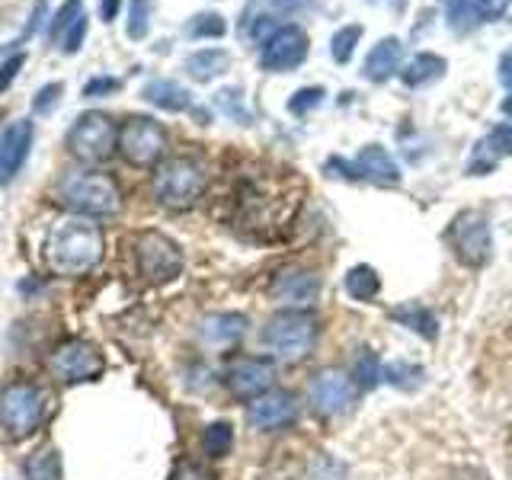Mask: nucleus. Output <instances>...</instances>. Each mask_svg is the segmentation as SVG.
<instances>
[{
  "instance_id": "nucleus-41",
  "label": "nucleus",
  "mask_w": 512,
  "mask_h": 480,
  "mask_svg": "<svg viewBox=\"0 0 512 480\" xmlns=\"http://www.w3.org/2000/svg\"><path fill=\"white\" fill-rule=\"evenodd\" d=\"M23 55H13L10 61H4V64H0V93H4L10 84H13V77H16V71H20L23 68Z\"/></svg>"
},
{
  "instance_id": "nucleus-5",
  "label": "nucleus",
  "mask_w": 512,
  "mask_h": 480,
  "mask_svg": "<svg viewBox=\"0 0 512 480\" xmlns=\"http://www.w3.org/2000/svg\"><path fill=\"white\" fill-rule=\"evenodd\" d=\"M45 420V394L32 381H10L0 391V426L10 439L32 436Z\"/></svg>"
},
{
  "instance_id": "nucleus-37",
  "label": "nucleus",
  "mask_w": 512,
  "mask_h": 480,
  "mask_svg": "<svg viewBox=\"0 0 512 480\" xmlns=\"http://www.w3.org/2000/svg\"><path fill=\"white\" fill-rule=\"evenodd\" d=\"M84 36H87V16L80 13L77 20H74V26L61 36V48H64L68 55H74L77 48H80V42H84Z\"/></svg>"
},
{
  "instance_id": "nucleus-17",
  "label": "nucleus",
  "mask_w": 512,
  "mask_h": 480,
  "mask_svg": "<svg viewBox=\"0 0 512 480\" xmlns=\"http://www.w3.org/2000/svg\"><path fill=\"white\" fill-rule=\"evenodd\" d=\"M32 148V122L16 119L7 125V132L0 135V186H7L16 180V173L23 170L26 157Z\"/></svg>"
},
{
  "instance_id": "nucleus-16",
  "label": "nucleus",
  "mask_w": 512,
  "mask_h": 480,
  "mask_svg": "<svg viewBox=\"0 0 512 480\" xmlns=\"http://www.w3.org/2000/svg\"><path fill=\"white\" fill-rule=\"evenodd\" d=\"M317 292H320L317 276L308 269H298V266L282 269L269 285V295L276 298L279 304H285V308H295V311L308 308V304L317 298Z\"/></svg>"
},
{
  "instance_id": "nucleus-4",
  "label": "nucleus",
  "mask_w": 512,
  "mask_h": 480,
  "mask_svg": "<svg viewBox=\"0 0 512 480\" xmlns=\"http://www.w3.org/2000/svg\"><path fill=\"white\" fill-rule=\"evenodd\" d=\"M317 340V320L308 311L285 308L260 333V343L282 362H301Z\"/></svg>"
},
{
  "instance_id": "nucleus-34",
  "label": "nucleus",
  "mask_w": 512,
  "mask_h": 480,
  "mask_svg": "<svg viewBox=\"0 0 512 480\" xmlns=\"http://www.w3.org/2000/svg\"><path fill=\"white\" fill-rule=\"evenodd\" d=\"M381 378H384V372L378 368V359L372 356V352H365V356L359 359V365H356V381H359V388H362V391H372Z\"/></svg>"
},
{
  "instance_id": "nucleus-40",
  "label": "nucleus",
  "mask_w": 512,
  "mask_h": 480,
  "mask_svg": "<svg viewBox=\"0 0 512 480\" xmlns=\"http://www.w3.org/2000/svg\"><path fill=\"white\" fill-rule=\"evenodd\" d=\"M512 0H477V10H480V23H490V20H500L506 13V7Z\"/></svg>"
},
{
  "instance_id": "nucleus-14",
  "label": "nucleus",
  "mask_w": 512,
  "mask_h": 480,
  "mask_svg": "<svg viewBox=\"0 0 512 480\" xmlns=\"http://www.w3.org/2000/svg\"><path fill=\"white\" fill-rule=\"evenodd\" d=\"M276 384V368L266 359H253V356H240L228 365V388L240 400H256L266 391H272Z\"/></svg>"
},
{
  "instance_id": "nucleus-3",
  "label": "nucleus",
  "mask_w": 512,
  "mask_h": 480,
  "mask_svg": "<svg viewBox=\"0 0 512 480\" xmlns=\"http://www.w3.org/2000/svg\"><path fill=\"white\" fill-rule=\"evenodd\" d=\"M208 176L196 157H170L154 173V196L164 208L186 212L205 196Z\"/></svg>"
},
{
  "instance_id": "nucleus-19",
  "label": "nucleus",
  "mask_w": 512,
  "mask_h": 480,
  "mask_svg": "<svg viewBox=\"0 0 512 480\" xmlns=\"http://www.w3.org/2000/svg\"><path fill=\"white\" fill-rule=\"evenodd\" d=\"M141 96L148 103H154L157 109H164V112H186V109H192L189 90L176 84V80H151V84L141 90Z\"/></svg>"
},
{
  "instance_id": "nucleus-9",
  "label": "nucleus",
  "mask_w": 512,
  "mask_h": 480,
  "mask_svg": "<svg viewBox=\"0 0 512 480\" xmlns=\"http://www.w3.org/2000/svg\"><path fill=\"white\" fill-rule=\"evenodd\" d=\"M48 372L61 384H84L106 372V359L90 340H64L48 359Z\"/></svg>"
},
{
  "instance_id": "nucleus-20",
  "label": "nucleus",
  "mask_w": 512,
  "mask_h": 480,
  "mask_svg": "<svg viewBox=\"0 0 512 480\" xmlns=\"http://www.w3.org/2000/svg\"><path fill=\"white\" fill-rule=\"evenodd\" d=\"M231 64V55L224 52V48H202V52H192L186 58V74L192 80H199V84H208L212 77L224 74Z\"/></svg>"
},
{
  "instance_id": "nucleus-18",
  "label": "nucleus",
  "mask_w": 512,
  "mask_h": 480,
  "mask_svg": "<svg viewBox=\"0 0 512 480\" xmlns=\"http://www.w3.org/2000/svg\"><path fill=\"white\" fill-rule=\"evenodd\" d=\"M400 55H404V45L400 39H381L365 58V77L368 80H388L400 68Z\"/></svg>"
},
{
  "instance_id": "nucleus-26",
  "label": "nucleus",
  "mask_w": 512,
  "mask_h": 480,
  "mask_svg": "<svg viewBox=\"0 0 512 480\" xmlns=\"http://www.w3.org/2000/svg\"><path fill=\"white\" fill-rule=\"evenodd\" d=\"M445 16L455 32H471L480 23L477 0H445Z\"/></svg>"
},
{
  "instance_id": "nucleus-12",
  "label": "nucleus",
  "mask_w": 512,
  "mask_h": 480,
  "mask_svg": "<svg viewBox=\"0 0 512 480\" xmlns=\"http://www.w3.org/2000/svg\"><path fill=\"white\" fill-rule=\"evenodd\" d=\"M304 58H308V36H304V29L301 26H279L263 42L260 68L272 71V74H282V71L298 68Z\"/></svg>"
},
{
  "instance_id": "nucleus-22",
  "label": "nucleus",
  "mask_w": 512,
  "mask_h": 480,
  "mask_svg": "<svg viewBox=\"0 0 512 480\" xmlns=\"http://www.w3.org/2000/svg\"><path fill=\"white\" fill-rule=\"evenodd\" d=\"M391 317L397 320L400 327L420 333L423 340H436V336H439V320H436V314L420 308V304H404V308H394Z\"/></svg>"
},
{
  "instance_id": "nucleus-7",
  "label": "nucleus",
  "mask_w": 512,
  "mask_h": 480,
  "mask_svg": "<svg viewBox=\"0 0 512 480\" xmlns=\"http://www.w3.org/2000/svg\"><path fill=\"white\" fill-rule=\"evenodd\" d=\"M135 266L138 276L151 285L173 282L183 272V250L176 240L160 231H141L135 237Z\"/></svg>"
},
{
  "instance_id": "nucleus-25",
  "label": "nucleus",
  "mask_w": 512,
  "mask_h": 480,
  "mask_svg": "<svg viewBox=\"0 0 512 480\" xmlns=\"http://www.w3.org/2000/svg\"><path fill=\"white\" fill-rule=\"evenodd\" d=\"M26 480H61V455L55 448H39L36 455H29L23 464Z\"/></svg>"
},
{
  "instance_id": "nucleus-1",
  "label": "nucleus",
  "mask_w": 512,
  "mask_h": 480,
  "mask_svg": "<svg viewBox=\"0 0 512 480\" xmlns=\"http://www.w3.org/2000/svg\"><path fill=\"white\" fill-rule=\"evenodd\" d=\"M103 228L87 215H68L45 237V260L58 276H84L103 260Z\"/></svg>"
},
{
  "instance_id": "nucleus-43",
  "label": "nucleus",
  "mask_w": 512,
  "mask_h": 480,
  "mask_svg": "<svg viewBox=\"0 0 512 480\" xmlns=\"http://www.w3.org/2000/svg\"><path fill=\"white\" fill-rule=\"evenodd\" d=\"M272 7H276L279 13H285V16H295V13H301V10H308L311 7V0H269Z\"/></svg>"
},
{
  "instance_id": "nucleus-24",
  "label": "nucleus",
  "mask_w": 512,
  "mask_h": 480,
  "mask_svg": "<svg viewBox=\"0 0 512 480\" xmlns=\"http://www.w3.org/2000/svg\"><path fill=\"white\" fill-rule=\"evenodd\" d=\"M346 292H349V298H356V301H372V298H378V292H381L378 272L372 266H352L346 272Z\"/></svg>"
},
{
  "instance_id": "nucleus-23",
  "label": "nucleus",
  "mask_w": 512,
  "mask_h": 480,
  "mask_svg": "<svg viewBox=\"0 0 512 480\" xmlns=\"http://www.w3.org/2000/svg\"><path fill=\"white\" fill-rule=\"evenodd\" d=\"M442 74H445V58L423 52L407 64V71L400 77H404L407 87H426V84H432V80H439Z\"/></svg>"
},
{
  "instance_id": "nucleus-35",
  "label": "nucleus",
  "mask_w": 512,
  "mask_h": 480,
  "mask_svg": "<svg viewBox=\"0 0 512 480\" xmlns=\"http://www.w3.org/2000/svg\"><path fill=\"white\" fill-rule=\"evenodd\" d=\"M384 378H388L391 384H397V388H413V384L420 381V368L394 362V365L384 368Z\"/></svg>"
},
{
  "instance_id": "nucleus-32",
  "label": "nucleus",
  "mask_w": 512,
  "mask_h": 480,
  "mask_svg": "<svg viewBox=\"0 0 512 480\" xmlns=\"http://www.w3.org/2000/svg\"><path fill=\"white\" fill-rule=\"evenodd\" d=\"M80 13H84V7H80V0H68V4H64V7L52 16V23H48V39L58 42V39H61V32H64V29H71Z\"/></svg>"
},
{
  "instance_id": "nucleus-28",
  "label": "nucleus",
  "mask_w": 512,
  "mask_h": 480,
  "mask_svg": "<svg viewBox=\"0 0 512 480\" xmlns=\"http://www.w3.org/2000/svg\"><path fill=\"white\" fill-rule=\"evenodd\" d=\"M224 32H228V23H224L221 13H199L186 26V36L192 39H221Z\"/></svg>"
},
{
  "instance_id": "nucleus-2",
  "label": "nucleus",
  "mask_w": 512,
  "mask_h": 480,
  "mask_svg": "<svg viewBox=\"0 0 512 480\" xmlns=\"http://www.w3.org/2000/svg\"><path fill=\"white\" fill-rule=\"evenodd\" d=\"M58 199L68 205L74 215L109 218V215H119L122 189L103 170H71L58 180Z\"/></svg>"
},
{
  "instance_id": "nucleus-11",
  "label": "nucleus",
  "mask_w": 512,
  "mask_h": 480,
  "mask_svg": "<svg viewBox=\"0 0 512 480\" xmlns=\"http://www.w3.org/2000/svg\"><path fill=\"white\" fill-rule=\"evenodd\" d=\"M311 404L317 413H324V416H343L349 413L352 407L359 404V381L340 372V368H324V372H317L314 381H311Z\"/></svg>"
},
{
  "instance_id": "nucleus-10",
  "label": "nucleus",
  "mask_w": 512,
  "mask_h": 480,
  "mask_svg": "<svg viewBox=\"0 0 512 480\" xmlns=\"http://www.w3.org/2000/svg\"><path fill=\"white\" fill-rule=\"evenodd\" d=\"M448 247L455 250V256L471 269H480L490 263L493 256V237H490V224L480 212H461L445 231Z\"/></svg>"
},
{
  "instance_id": "nucleus-45",
  "label": "nucleus",
  "mask_w": 512,
  "mask_h": 480,
  "mask_svg": "<svg viewBox=\"0 0 512 480\" xmlns=\"http://www.w3.org/2000/svg\"><path fill=\"white\" fill-rule=\"evenodd\" d=\"M119 7H122V0H100V16L106 23H112V20H116Z\"/></svg>"
},
{
  "instance_id": "nucleus-30",
  "label": "nucleus",
  "mask_w": 512,
  "mask_h": 480,
  "mask_svg": "<svg viewBox=\"0 0 512 480\" xmlns=\"http://www.w3.org/2000/svg\"><path fill=\"white\" fill-rule=\"evenodd\" d=\"M480 154L487 157H512V125H496L493 132L480 141Z\"/></svg>"
},
{
  "instance_id": "nucleus-31",
  "label": "nucleus",
  "mask_w": 512,
  "mask_h": 480,
  "mask_svg": "<svg viewBox=\"0 0 512 480\" xmlns=\"http://www.w3.org/2000/svg\"><path fill=\"white\" fill-rule=\"evenodd\" d=\"M148 23H151V0H132L128 7V39H144L148 36Z\"/></svg>"
},
{
  "instance_id": "nucleus-44",
  "label": "nucleus",
  "mask_w": 512,
  "mask_h": 480,
  "mask_svg": "<svg viewBox=\"0 0 512 480\" xmlns=\"http://www.w3.org/2000/svg\"><path fill=\"white\" fill-rule=\"evenodd\" d=\"M500 84L512 90V48L500 58Z\"/></svg>"
},
{
  "instance_id": "nucleus-42",
  "label": "nucleus",
  "mask_w": 512,
  "mask_h": 480,
  "mask_svg": "<svg viewBox=\"0 0 512 480\" xmlns=\"http://www.w3.org/2000/svg\"><path fill=\"white\" fill-rule=\"evenodd\" d=\"M170 480H215V477L205 468H199V464H180V468L170 474Z\"/></svg>"
},
{
  "instance_id": "nucleus-39",
  "label": "nucleus",
  "mask_w": 512,
  "mask_h": 480,
  "mask_svg": "<svg viewBox=\"0 0 512 480\" xmlns=\"http://www.w3.org/2000/svg\"><path fill=\"white\" fill-rule=\"evenodd\" d=\"M122 84L116 77H93L87 80V87H84V96H90V100H96V96H109V93H116Z\"/></svg>"
},
{
  "instance_id": "nucleus-38",
  "label": "nucleus",
  "mask_w": 512,
  "mask_h": 480,
  "mask_svg": "<svg viewBox=\"0 0 512 480\" xmlns=\"http://www.w3.org/2000/svg\"><path fill=\"white\" fill-rule=\"evenodd\" d=\"M61 93H64V84H48V87H42L39 90V96H36V112H52L58 103H61Z\"/></svg>"
},
{
  "instance_id": "nucleus-27",
  "label": "nucleus",
  "mask_w": 512,
  "mask_h": 480,
  "mask_svg": "<svg viewBox=\"0 0 512 480\" xmlns=\"http://www.w3.org/2000/svg\"><path fill=\"white\" fill-rule=\"evenodd\" d=\"M202 445H205V452L212 455V458L231 455V448H234V426L231 423H212V426H205Z\"/></svg>"
},
{
  "instance_id": "nucleus-33",
  "label": "nucleus",
  "mask_w": 512,
  "mask_h": 480,
  "mask_svg": "<svg viewBox=\"0 0 512 480\" xmlns=\"http://www.w3.org/2000/svg\"><path fill=\"white\" fill-rule=\"evenodd\" d=\"M320 103H324V87H304L288 100V112H292V116H308Z\"/></svg>"
},
{
  "instance_id": "nucleus-15",
  "label": "nucleus",
  "mask_w": 512,
  "mask_h": 480,
  "mask_svg": "<svg viewBox=\"0 0 512 480\" xmlns=\"http://www.w3.org/2000/svg\"><path fill=\"white\" fill-rule=\"evenodd\" d=\"M298 416V404H295V394L288 391H266L263 397L250 400L247 407V423L260 432H276V429H285L292 426Z\"/></svg>"
},
{
  "instance_id": "nucleus-6",
  "label": "nucleus",
  "mask_w": 512,
  "mask_h": 480,
  "mask_svg": "<svg viewBox=\"0 0 512 480\" xmlns=\"http://www.w3.org/2000/svg\"><path fill=\"white\" fill-rule=\"evenodd\" d=\"M68 151L84 164H103L119 151V128L103 112H84L68 128Z\"/></svg>"
},
{
  "instance_id": "nucleus-8",
  "label": "nucleus",
  "mask_w": 512,
  "mask_h": 480,
  "mask_svg": "<svg viewBox=\"0 0 512 480\" xmlns=\"http://www.w3.org/2000/svg\"><path fill=\"white\" fill-rule=\"evenodd\" d=\"M119 154L132 167H154L167 154V132L151 116H132L119 128Z\"/></svg>"
},
{
  "instance_id": "nucleus-13",
  "label": "nucleus",
  "mask_w": 512,
  "mask_h": 480,
  "mask_svg": "<svg viewBox=\"0 0 512 480\" xmlns=\"http://www.w3.org/2000/svg\"><path fill=\"white\" fill-rule=\"evenodd\" d=\"M330 167L346 170L343 176H356V180H368L375 186H397L400 183V167L397 160L381 148V144H368L359 151V157L346 164V160H330Z\"/></svg>"
},
{
  "instance_id": "nucleus-29",
  "label": "nucleus",
  "mask_w": 512,
  "mask_h": 480,
  "mask_svg": "<svg viewBox=\"0 0 512 480\" xmlns=\"http://www.w3.org/2000/svg\"><path fill=\"white\" fill-rule=\"evenodd\" d=\"M362 39V26H343L340 32H333V42H330V55L336 64H346L356 52V45Z\"/></svg>"
},
{
  "instance_id": "nucleus-36",
  "label": "nucleus",
  "mask_w": 512,
  "mask_h": 480,
  "mask_svg": "<svg viewBox=\"0 0 512 480\" xmlns=\"http://www.w3.org/2000/svg\"><path fill=\"white\" fill-rule=\"evenodd\" d=\"M215 103H218V109L228 112L231 119H240V122H247V119H250V116H247V109H244V103H240V90H221V93L215 96Z\"/></svg>"
},
{
  "instance_id": "nucleus-46",
  "label": "nucleus",
  "mask_w": 512,
  "mask_h": 480,
  "mask_svg": "<svg viewBox=\"0 0 512 480\" xmlns=\"http://www.w3.org/2000/svg\"><path fill=\"white\" fill-rule=\"evenodd\" d=\"M503 112H506V116H512V96H509V100L503 103Z\"/></svg>"
},
{
  "instance_id": "nucleus-21",
  "label": "nucleus",
  "mask_w": 512,
  "mask_h": 480,
  "mask_svg": "<svg viewBox=\"0 0 512 480\" xmlns=\"http://www.w3.org/2000/svg\"><path fill=\"white\" fill-rule=\"evenodd\" d=\"M247 330L244 314H212L202 320V336L208 343H234Z\"/></svg>"
}]
</instances>
